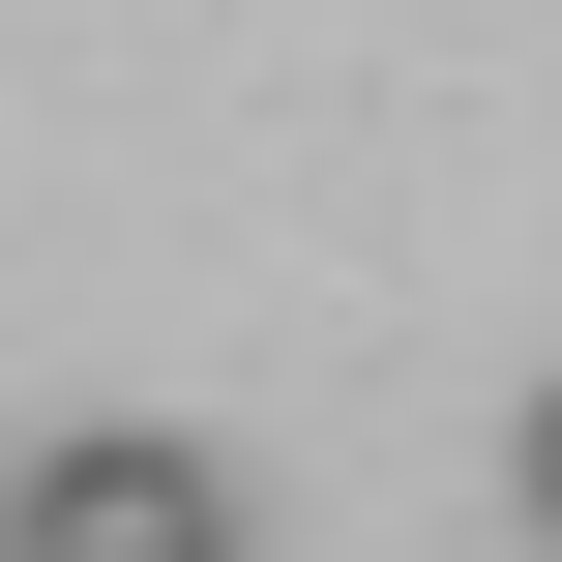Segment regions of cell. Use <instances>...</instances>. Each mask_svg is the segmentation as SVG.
I'll return each mask as SVG.
<instances>
[{
    "label": "cell",
    "mask_w": 562,
    "mask_h": 562,
    "mask_svg": "<svg viewBox=\"0 0 562 562\" xmlns=\"http://www.w3.org/2000/svg\"><path fill=\"white\" fill-rule=\"evenodd\" d=\"M0 562H267V533H237V474H207V445H148V415H59V445L0 474Z\"/></svg>",
    "instance_id": "1"
},
{
    "label": "cell",
    "mask_w": 562,
    "mask_h": 562,
    "mask_svg": "<svg viewBox=\"0 0 562 562\" xmlns=\"http://www.w3.org/2000/svg\"><path fill=\"white\" fill-rule=\"evenodd\" d=\"M504 504H533V562H562V385H533V415H504Z\"/></svg>",
    "instance_id": "2"
}]
</instances>
